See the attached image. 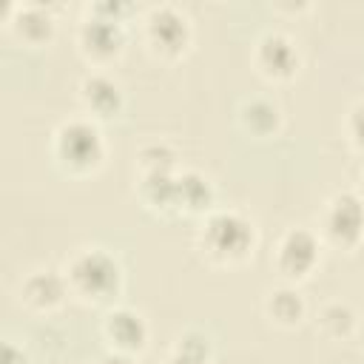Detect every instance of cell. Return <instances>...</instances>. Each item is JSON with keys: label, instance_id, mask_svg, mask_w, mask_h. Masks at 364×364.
<instances>
[{"label": "cell", "instance_id": "cell-1", "mask_svg": "<svg viewBox=\"0 0 364 364\" xmlns=\"http://www.w3.org/2000/svg\"><path fill=\"white\" fill-rule=\"evenodd\" d=\"M193 245L213 267H239L253 259L259 245L256 222L236 208H213L199 219Z\"/></svg>", "mask_w": 364, "mask_h": 364}, {"label": "cell", "instance_id": "cell-16", "mask_svg": "<svg viewBox=\"0 0 364 364\" xmlns=\"http://www.w3.org/2000/svg\"><path fill=\"white\" fill-rule=\"evenodd\" d=\"M176 173L136 176L134 191H136L139 202L151 213H156V216H179V205H176Z\"/></svg>", "mask_w": 364, "mask_h": 364}, {"label": "cell", "instance_id": "cell-21", "mask_svg": "<svg viewBox=\"0 0 364 364\" xmlns=\"http://www.w3.org/2000/svg\"><path fill=\"white\" fill-rule=\"evenodd\" d=\"M0 364H31V355H28V350L23 347V344H17V341H6L3 344V358H0Z\"/></svg>", "mask_w": 364, "mask_h": 364}, {"label": "cell", "instance_id": "cell-19", "mask_svg": "<svg viewBox=\"0 0 364 364\" xmlns=\"http://www.w3.org/2000/svg\"><path fill=\"white\" fill-rule=\"evenodd\" d=\"M134 171L136 176H151V173H176L179 171V154L171 142L154 139L139 145L134 156Z\"/></svg>", "mask_w": 364, "mask_h": 364}, {"label": "cell", "instance_id": "cell-4", "mask_svg": "<svg viewBox=\"0 0 364 364\" xmlns=\"http://www.w3.org/2000/svg\"><path fill=\"white\" fill-rule=\"evenodd\" d=\"M139 37L151 57L156 60H179L191 43H193V26L191 17L173 6V3H156L151 6L139 20Z\"/></svg>", "mask_w": 364, "mask_h": 364}, {"label": "cell", "instance_id": "cell-20", "mask_svg": "<svg viewBox=\"0 0 364 364\" xmlns=\"http://www.w3.org/2000/svg\"><path fill=\"white\" fill-rule=\"evenodd\" d=\"M344 139L358 156H364V100L350 105L344 117Z\"/></svg>", "mask_w": 364, "mask_h": 364}, {"label": "cell", "instance_id": "cell-18", "mask_svg": "<svg viewBox=\"0 0 364 364\" xmlns=\"http://www.w3.org/2000/svg\"><path fill=\"white\" fill-rule=\"evenodd\" d=\"M162 364H213V338L199 327L182 330Z\"/></svg>", "mask_w": 364, "mask_h": 364}, {"label": "cell", "instance_id": "cell-8", "mask_svg": "<svg viewBox=\"0 0 364 364\" xmlns=\"http://www.w3.org/2000/svg\"><path fill=\"white\" fill-rule=\"evenodd\" d=\"M250 63L267 82H290L301 68V51L287 31L267 28L256 37Z\"/></svg>", "mask_w": 364, "mask_h": 364}, {"label": "cell", "instance_id": "cell-6", "mask_svg": "<svg viewBox=\"0 0 364 364\" xmlns=\"http://www.w3.org/2000/svg\"><path fill=\"white\" fill-rule=\"evenodd\" d=\"M125 40H128V34H125L122 20L102 17L97 11H88V9L74 28V43H77L80 57L91 68H100V71H105L111 63H117L122 57Z\"/></svg>", "mask_w": 364, "mask_h": 364}, {"label": "cell", "instance_id": "cell-9", "mask_svg": "<svg viewBox=\"0 0 364 364\" xmlns=\"http://www.w3.org/2000/svg\"><path fill=\"white\" fill-rule=\"evenodd\" d=\"M100 336H102V341H105L108 350L139 355L148 347L151 330H148L145 316L136 307L117 301V304L105 307V313L100 318Z\"/></svg>", "mask_w": 364, "mask_h": 364}, {"label": "cell", "instance_id": "cell-23", "mask_svg": "<svg viewBox=\"0 0 364 364\" xmlns=\"http://www.w3.org/2000/svg\"><path fill=\"white\" fill-rule=\"evenodd\" d=\"M100 364H136V355H128V353H114V350H105V355L100 358Z\"/></svg>", "mask_w": 364, "mask_h": 364}, {"label": "cell", "instance_id": "cell-3", "mask_svg": "<svg viewBox=\"0 0 364 364\" xmlns=\"http://www.w3.org/2000/svg\"><path fill=\"white\" fill-rule=\"evenodd\" d=\"M105 154H108V145H105L102 128L85 114L68 117L57 122V128L51 131V159L65 176L82 179L97 173L105 165Z\"/></svg>", "mask_w": 364, "mask_h": 364}, {"label": "cell", "instance_id": "cell-2", "mask_svg": "<svg viewBox=\"0 0 364 364\" xmlns=\"http://www.w3.org/2000/svg\"><path fill=\"white\" fill-rule=\"evenodd\" d=\"M68 284L71 299L88 307H111L117 304L125 287V270L119 259L102 245H82L68 253L60 267Z\"/></svg>", "mask_w": 364, "mask_h": 364}, {"label": "cell", "instance_id": "cell-12", "mask_svg": "<svg viewBox=\"0 0 364 364\" xmlns=\"http://www.w3.org/2000/svg\"><path fill=\"white\" fill-rule=\"evenodd\" d=\"M6 26L11 28V34L20 43H26L31 48H40V46L51 43V37L57 31V23H54L51 9L40 6V3L9 6L6 9Z\"/></svg>", "mask_w": 364, "mask_h": 364}, {"label": "cell", "instance_id": "cell-7", "mask_svg": "<svg viewBox=\"0 0 364 364\" xmlns=\"http://www.w3.org/2000/svg\"><path fill=\"white\" fill-rule=\"evenodd\" d=\"M321 250H324V242L318 239V233L313 228L296 225L279 236L270 259H273V267L282 276V282L301 284L321 264Z\"/></svg>", "mask_w": 364, "mask_h": 364}, {"label": "cell", "instance_id": "cell-14", "mask_svg": "<svg viewBox=\"0 0 364 364\" xmlns=\"http://www.w3.org/2000/svg\"><path fill=\"white\" fill-rule=\"evenodd\" d=\"M236 125L253 139H270L279 136L284 125V114L276 100L256 94V97H245L236 105Z\"/></svg>", "mask_w": 364, "mask_h": 364}, {"label": "cell", "instance_id": "cell-15", "mask_svg": "<svg viewBox=\"0 0 364 364\" xmlns=\"http://www.w3.org/2000/svg\"><path fill=\"white\" fill-rule=\"evenodd\" d=\"M176 205H179V213L202 219L208 210L216 208V191L210 179L193 168L179 171L176 173Z\"/></svg>", "mask_w": 364, "mask_h": 364}, {"label": "cell", "instance_id": "cell-25", "mask_svg": "<svg viewBox=\"0 0 364 364\" xmlns=\"http://www.w3.org/2000/svg\"><path fill=\"white\" fill-rule=\"evenodd\" d=\"M358 338H361V347H364V324L358 327Z\"/></svg>", "mask_w": 364, "mask_h": 364}, {"label": "cell", "instance_id": "cell-11", "mask_svg": "<svg viewBox=\"0 0 364 364\" xmlns=\"http://www.w3.org/2000/svg\"><path fill=\"white\" fill-rule=\"evenodd\" d=\"M17 299H20V304L28 313H34V316H51V313L63 310V304L71 299V293H68V284H65L63 270L37 267V270H31L20 282Z\"/></svg>", "mask_w": 364, "mask_h": 364}, {"label": "cell", "instance_id": "cell-13", "mask_svg": "<svg viewBox=\"0 0 364 364\" xmlns=\"http://www.w3.org/2000/svg\"><path fill=\"white\" fill-rule=\"evenodd\" d=\"M262 313H264V318L273 327L293 330V327H299L307 318V299H304V293H301L299 284L279 282V284H273V287L264 290Z\"/></svg>", "mask_w": 364, "mask_h": 364}, {"label": "cell", "instance_id": "cell-24", "mask_svg": "<svg viewBox=\"0 0 364 364\" xmlns=\"http://www.w3.org/2000/svg\"><path fill=\"white\" fill-rule=\"evenodd\" d=\"M355 193H358V199L364 202V171H361V176H358V182H355V188H353Z\"/></svg>", "mask_w": 364, "mask_h": 364}, {"label": "cell", "instance_id": "cell-17", "mask_svg": "<svg viewBox=\"0 0 364 364\" xmlns=\"http://www.w3.org/2000/svg\"><path fill=\"white\" fill-rule=\"evenodd\" d=\"M313 327H316V333H318L321 338H327V341H344V338H353L361 324H358L355 310H353L347 301L330 299V301H324V304L316 310Z\"/></svg>", "mask_w": 364, "mask_h": 364}, {"label": "cell", "instance_id": "cell-10", "mask_svg": "<svg viewBox=\"0 0 364 364\" xmlns=\"http://www.w3.org/2000/svg\"><path fill=\"white\" fill-rule=\"evenodd\" d=\"M77 100H80L82 114L94 122L117 119L125 111V91H122L119 80L108 71H100V68H91L80 77Z\"/></svg>", "mask_w": 364, "mask_h": 364}, {"label": "cell", "instance_id": "cell-5", "mask_svg": "<svg viewBox=\"0 0 364 364\" xmlns=\"http://www.w3.org/2000/svg\"><path fill=\"white\" fill-rule=\"evenodd\" d=\"M318 239L333 247L353 253L364 242V202L355 191H336L318 210Z\"/></svg>", "mask_w": 364, "mask_h": 364}, {"label": "cell", "instance_id": "cell-22", "mask_svg": "<svg viewBox=\"0 0 364 364\" xmlns=\"http://www.w3.org/2000/svg\"><path fill=\"white\" fill-rule=\"evenodd\" d=\"M88 11H97L102 17H114V20H125V14L131 11L125 3H111V0H102V3H91Z\"/></svg>", "mask_w": 364, "mask_h": 364}]
</instances>
